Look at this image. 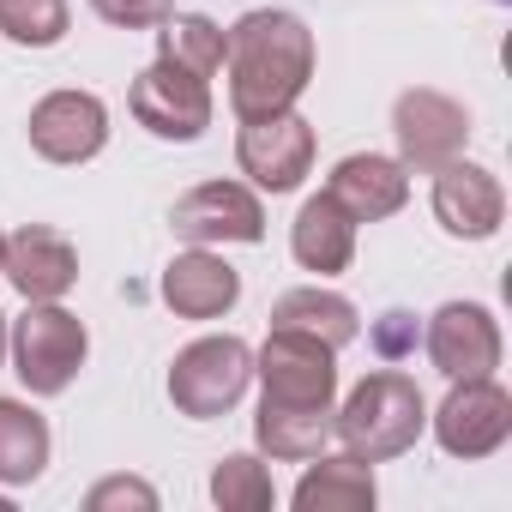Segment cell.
Here are the masks:
<instances>
[{
    "instance_id": "6da1fadb",
    "label": "cell",
    "mask_w": 512,
    "mask_h": 512,
    "mask_svg": "<svg viewBox=\"0 0 512 512\" xmlns=\"http://www.w3.org/2000/svg\"><path fill=\"white\" fill-rule=\"evenodd\" d=\"M223 73H229L235 121L296 109V97L314 85V31H308V19L278 13V7L241 13L223 31Z\"/></svg>"
},
{
    "instance_id": "7a4b0ae2",
    "label": "cell",
    "mask_w": 512,
    "mask_h": 512,
    "mask_svg": "<svg viewBox=\"0 0 512 512\" xmlns=\"http://www.w3.org/2000/svg\"><path fill=\"white\" fill-rule=\"evenodd\" d=\"M422 428H428V398L398 368H374L368 380H356V392L332 416V440H344V452L362 464L404 458L422 440Z\"/></svg>"
},
{
    "instance_id": "3957f363",
    "label": "cell",
    "mask_w": 512,
    "mask_h": 512,
    "mask_svg": "<svg viewBox=\"0 0 512 512\" xmlns=\"http://www.w3.org/2000/svg\"><path fill=\"white\" fill-rule=\"evenodd\" d=\"M7 356L31 398H61L91 356V332L61 302H31L19 320H7Z\"/></svg>"
},
{
    "instance_id": "277c9868",
    "label": "cell",
    "mask_w": 512,
    "mask_h": 512,
    "mask_svg": "<svg viewBox=\"0 0 512 512\" xmlns=\"http://www.w3.org/2000/svg\"><path fill=\"white\" fill-rule=\"evenodd\" d=\"M253 386V350L247 338L235 332H211V338H193L187 350H175L169 362V404L193 422H211V416H229Z\"/></svg>"
},
{
    "instance_id": "5b68a950",
    "label": "cell",
    "mask_w": 512,
    "mask_h": 512,
    "mask_svg": "<svg viewBox=\"0 0 512 512\" xmlns=\"http://www.w3.org/2000/svg\"><path fill=\"white\" fill-rule=\"evenodd\" d=\"M253 380H260V404H272V410H332L338 350L308 332L272 326L266 344L253 350Z\"/></svg>"
},
{
    "instance_id": "8992f818",
    "label": "cell",
    "mask_w": 512,
    "mask_h": 512,
    "mask_svg": "<svg viewBox=\"0 0 512 512\" xmlns=\"http://www.w3.org/2000/svg\"><path fill=\"white\" fill-rule=\"evenodd\" d=\"M235 163L260 193H296L314 169V121L296 109L253 115L235 133Z\"/></svg>"
},
{
    "instance_id": "52a82bcc",
    "label": "cell",
    "mask_w": 512,
    "mask_h": 512,
    "mask_svg": "<svg viewBox=\"0 0 512 512\" xmlns=\"http://www.w3.org/2000/svg\"><path fill=\"white\" fill-rule=\"evenodd\" d=\"M392 139H398V163L416 175H434L440 163L464 157L470 145V109L434 85H416L392 103Z\"/></svg>"
},
{
    "instance_id": "ba28073f",
    "label": "cell",
    "mask_w": 512,
    "mask_h": 512,
    "mask_svg": "<svg viewBox=\"0 0 512 512\" xmlns=\"http://www.w3.org/2000/svg\"><path fill=\"white\" fill-rule=\"evenodd\" d=\"M428 422H434V440L446 458H494L512 440V392L494 374L452 380V392L440 398V410Z\"/></svg>"
},
{
    "instance_id": "9c48e42d",
    "label": "cell",
    "mask_w": 512,
    "mask_h": 512,
    "mask_svg": "<svg viewBox=\"0 0 512 512\" xmlns=\"http://www.w3.org/2000/svg\"><path fill=\"white\" fill-rule=\"evenodd\" d=\"M127 109H133V121H139L145 133L187 145V139H199V133L211 127V79H199V73H187V67H175V61L157 55V61L133 79Z\"/></svg>"
},
{
    "instance_id": "30bf717a",
    "label": "cell",
    "mask_w": 512,
    "mask_h": 512,
    "mask_svg": "<svg viewBox=\"0 0 512 512\" xmlns=\"http://www.w3.org/2000/svg\"><path fill=\"white\" fill-rule=\"evenodd\" d=\"M169 229L187 247H223V241H266V205L241 181H199L193 193L175 199Z\"/></svg>"
},
{
    "instance_id": "8fae6325",
    "label": "cell",
    "mask_w": 512,
    "mask_h": 512,
    "mask_svg": "<svg viewBox=\"0 0 512 512\" xmlns=\"http://www.w3.org/2000/svg\"><path fill=\"white\" fill-rule=\"evenodd\" d=\"M25 133H31V151L43 163L73 169V163H91L109 145V109H103L97 91H49L31 109Z\"/></svg>"
},
{
    "instance_id": "7c38bea8",
    "label": "cell",
    "mask_w": 512,
    "mask_h": 512,
    "mask_svg": "<svg viewBox=\"0 0 512 512\" xmlns=\"http://www.w3.org/2000/svg\"><path fill=\"white\" fill-rule=\"evenodd\" d=\"M422 350L434 362V374L446 380H482L500 368V320L482 302H446L428 314Z\"/></svg>"
},
{
    "instance_id": "4fadbf2b",
    "label": "cell",
    "mask_w": 512,
    "mask_h": 512,
    "mask_svg": "<svg viewBox=\"0 0 512 512\" xmlns=\"http://www.w3.org/2000/svg\"><path fill=\"white\" fill-rule=\"evenodd\" d=\"M0 278H7L25 302H61L79 284V247L61 229H49V223H25V229L7 235Z\"/></svg>"
},
{
    "instance_id": "5bb4252c",
    "label": "cell",
    "mask_w": 512,
    "mask_h": 512,
    "mask_svg": "<svg viewBox=\"0 0 512 512\" xmlns=\"http://www.w3.org/2000/svg\"><path fill=\"white\" fill-rule=\"evenodd\" d=\"M434 217L458 241H488L506 223V187H500V175L482 169V163H464V157L440 163L434 169Z\"/></svg>"
},
{
    "instance_id": "9a60e30c",
    "label": "cell",
    "mask_w": 512,
    "mask_h": 512,
    "mask_svg": "<svg viewBox=\"0 0 512 512\" xmlns=\"http://www.w3.org/2000/svg\"><path fill=\"white\" fill-rule=\"evenodd\" d=\"M163 302L181 320H223L241 302V272L211 247H187L163 266Z\"/></svg>"
},
{
    "instance_id": "2e32d148",
    "label": "cell",
    "mask_w": 512,
    "mask_h": 512,
    "mask_svg": "<svg viewBox=\"0 0 512 512\" xmlns=\"http://www.w3.org/2000/svg\"><path fill=\"white\" fill-rule=\"evenodd\" d=\"M326 193L356 217V223H380V217H398L410 205V169L398 157H380V151H356L344 157L332 175H326Z\"/></svg>"
},
{
    "instance_id": "e0dca14e",
    "label": "cell",
    "mask_w": 512,
    "mask_h": 512,
    "mask_svg": "<svg viewBox=\"0 0 512 512\" xmlns=\"http://www.w3.org/2000/svg\"><path fill=\"white\" fill-rule=\"evenodd\" d=\"M356 229H362V223L320 187V193L296 211V223H290V253H296V266L314 272V278L350 272V260H356Z\"/></svg>"
},
{
    "instance_id": "ac0fdd59",
    "label": "cell",
    "mask_w": 512,
    "mask_h": 512,
    "mask_svg": "<svg viewBox=\"0 0 512 512\" xmlns=\"http://www.w3.org/2000/svg\"><path fill=\"white\" fill-rule=\"evenodd\" d=\"M374 500H380V488H374V464H362V458H350V452H338V458H308V470H302V482H296V494H290V506L296 512H374Z\"/></svg>"
},
{
    "instance_id": "d6986e66",
    "label": "cell",
    "mask_w": 512,
    "mask_h": 512,
    "mask_svg": "<svg viewBox=\"0 0 512 512\" xmlns=\"http://www.w3.org/2000/svg\"><path fill=\"white\" fill-rule=\"evenodd\" d=\"M272 326L308 332V338H320V344H332V350H344V344L362 338V314H356V302L338 296V290H320V284H308V290H284V296L272 302Z\"/></svg>"
},
{
    "instance_id": "ffe728a7",
    "label": "cell",
    "mask_w": 512,
    "mask_h": 512,
    "mask_svg": "<svg viewBox=\"0 0 512 512\" xmlns=\"http://www.w3.org/2000/svg\"><path fill=\"white\" fill-rule=\"evenodd\" d=\"M49 422L19 404V398H0V482L7 488H25L49 470Z\"/></svg>"
},
{
    "instance_id": "44dd1931",
    "label": "cell",
    "mask_w": 512,
    "mask_h": 512,
    "mask_svg": "<svg viewBox=\"0 0 512 512\" xmlns=\"http://www.w3.org/2000/svg\"><path fill=\"white\" fill-rule=\"evenodd\" d=\"M253 440H260V452H272L284 464H308L332 440V410H272V404H260Z\"/></svg>"
},
{
    "instance_id": "7402d4cb",
    "label": "cell",
    "mask_w": 512,
    "mask_h": 512,
    "mask_svg": "<svg viewBox=\"0 0 512 512\" xmlns=\"http://www.w3.org/2000/svg\"><path fill=\"white\" fill-rule=\"evenodd\" d=\"M157 55L211 79V73H223V25L205 19V13H169L157 25Z\"/></svg>"
},
{
    "instance_id": "603a6c76",
    "label": "cell",
    "mask_w": 512,
    "mask_h": 512,
    "mask_svg": "<svg viewBox=\"0 0 512 512\" xmlns=\"http://www.w3.org/2000/svg\"><path fill=\"white\" fill-rule=\"evenodd\" d=\"M211 500H217L223 512H266V506H278V488H272L266 458L229 452V458L211 470Z\"/></svg>"
},
{
    "instance_id": "cb8c5ba5",
    "label": "cell",
    "mask_w": 512,
    "mask_h": 512,
    "mask_svg": "<svg viewBox=\"0 0 512 512\" xmlns=\"http://www.w3.org/2000/svg\"><path fill=\"white\" fill-rule=\"evenodd\" d=\"M67 25V0H0V37H13L19 49H55Z\"/></svg>"
},
{
    "instance_id": "d4e9b609",
    "label": "cell",
    "mask_w": 512,
    "mask_h": 512,
    "mask_svg": "<svg viewBox=\"0 0 512 512\" xmlns=\"http://www.w3.org/2000/svg\"><path fill=\"white\" fill-rule=\"evenodd\" d=\"M91 13L115 31H157L175 13V0H91Z\"/></svg>"
},
{
    "instance_id": "484cf974",
    "label": "cell",
    "mask_w": 512,
    "mask_h": 512,
    "mask_svg": "<svg viewBox=\"0 0 512 512\" xmlns=\"http://www.w3.org/2000/svg\"><path fill=\"white\" fill-rule=\"evenodd\" d=\"M91 512H115V506H139V512H157V488L139 482V476H103L91 494H85Z\"/></svg>"
},
{
    "instance_id": "4316f807",
    "label": "cell",
    "mask_w": 512,
    "mask_h": 512,
    "mask_svg": "<svg viewBox=\"0 0 512 512\" xmlns=\"http://www.w3.org/2000/svg\"><path fill=\"white\" fill-rule=\"evenodd\" d=\"M374 344H380V356H404V350L416 344V320H410L404 308L380 314V326H374Z\"/></svg>"
},
{
    "instance_id": "83f0119b",
    "label": "cell",
    "mask_w": 512,
    "mask_h": 512,
    "mask_svg": "<svg viewBox=\"0 0 512 512\" xmlns=\"http://www.w3.org/2000/svg\"><path fill=\"white\" fill-rule=\"evenodd\" d=\"M0 362H7V314H0Z\"/></svg>"
},
{
    "instance_id": "f1b7e54d",
    "label": "cell",
    "mask_w": 512,
    "mask_h": 512,
    "mask_svg": "<svg viewBox=\"0 0 512 512\" xmlns=\"http://www.w3.org/2000/svg\"><path fill=\"white\" fill-rule=\"evenodd\" d=\"M0 253H7V235H0Z\"/></svg>"
},
{
    "instance_id": "f546056e",
    "label": "cell",
    "mask_w": 512,
    "mask_h": 512,
    "mask_svg": "<svg viewBox=\"0 0 512 512\" xmlns=\"http://www.w3.org/2000/svg\"><path fill=\"white\" fill-rule=\"evenodd\" d=\"M488 7H506V0H488Z\"/></svg>"
}]
</instances>
